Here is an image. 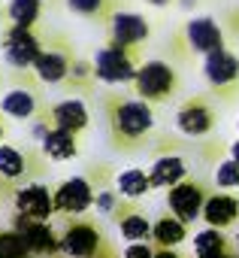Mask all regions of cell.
<instances>
[{
    "label": "cell",
    "mask_w": 239,
    "mask_h": 258,
    "mask_svg": "<svg viewBox=\"0 0 239 258\" xmlns=\"http://www.w3.org/2000/svg\"><path fill=\"white\" fill-rule=\"evenodd\" d=\"M236 246H239V237H236Z\"/></svg>",
    "instance_id": "d590c367"
},
{
    "label": "cell",
    "mask_w": 239,
    "mask_h": 258,
    "mask_svg": "<svg viewBox=\"0 0 239 258\" xmlns=\"http://www.w3.org/2000/svg\"><path fill=\"white\" fill-rule=\"evenodd\" d=\"M100 106L106 115L109 146L118 155H137L152 143L155 137V106L152 103H146L137 94H125V91H103Z\"/></svg>",
    "instance_id": "6da1fadb"
},
{
    "label": "cell",
    "mask_w": 239,
    "mask_h": 258,
    "mask_svg": "<svg viewBox=\"0 0 239 258\" xmlns=\"http://www.w3.org/2000/svg\"><path fill=\"white\" fill-rule=\"evenodd\" d=\"M158 246H149V243H131L125 249V258H155Z\"/></svg>",
    "instance_id": "83f0119b"
},
{
    "label": "cell",
    "mask_w": 239,
    "mask_h": 258,
    "mask_svg": "<svg viewBox=\"0 0 239 258\" xmlns=\"http://www.w3.org/2000/svg\"><path fill=\"white\" fill-rule=\"evenodd\" d=\"M61 252L70 258H118L112 243L106 240L100 222L85 219V216H76L67 222V228L61 234Z\"/></svg>",
    "instance_id": "5b68a950"
},
{
    "label": "cell",
    "mask_w": 239,
    "mask_h": 258,
    "mask_svg": "<svg viewBox=\"0 0 239 258\" xmlns=\"http://www.w3.org/2000/svg\"><path fill=\"white\" fill-rule=\"evenodd\" d=\"M7 137H10V115L0 109V143H7Z\"/></svg>",
    "instance_id": "f546056e"
},
{
    "label": "cell",
    "mask_w": 239,
    "mask_h": 258,
    "mask_svg": "<svg viewBox=\"0 0 239 258\" xmlns=\"http://www.w3.org/2000/svg\"><path fill=\"white\" fill-rule=\"evenodd\" d=\"M122 231L125 240L131 243H143V240H152V222L143 210V201H128V198H118L115 210L109 213Z\"/></svg>",
    "instance_id": "2e32d148"
},
{
    "label": "cell",
    "mask_w": 239,
    "mask_h": 258,
    "mask_svg": "<svg viewBox=\"0 0 239 258\" xmlns=\"http://www.w3.org/2000/svg\"><path fill=\"white\" fill-rule=\"evenodd\" d=\"M224 31H230L233 37H239V7L224 13Z\"/></svg>",
    "instance_id": "f1b7e54d"
},
{
    "label": "cell",
    "mask_w": 239,
    "mask_h": 258,
    "mask_svg": "<svg viewBox=\"0 0 239 258\" xmlns=\"http://www.w3.org/2000/svg\"><path fill=\"white\" fill-rule=\"evenodd\" d=\"M46 112H49V109H46ZM46 112L34 121V140L40 143V152H43L52 164L76 158V155H79L82 140H79V137H73V134H67V131H58V127H52V121H49V115H46Z\"/></svg>",
    "instance_id": "9a60e30c"
},
{
    "label": "cell",
    "mask_w": 239,
    "mask_h": 258,
    "mask_svg": "<svg viewBox=\"0 0 239 258\" xmlns=\"http://www.w3.org/2000/svg\"><path fill=\"white\" fill-rule=\"evenodd\" d=\"M203 79L209 85V94L227 106L239 103V55L227 46L212 52L203 61Z\"/></svg>",
    "instance_id": "9c48e42d"
},
{
    "label": "cell",
    "mask_w": 239,
    "mask_h": 258,
    "mask_svg": "<svg viewBox=\"0 0 239 258\" xmlns=\"http://www.w3.org/2000/svg\"><path fill=\"white\" fill-rule=\"evenodd\" d=\"M16 231L28 240V249L37 255H58L61 252V237L52 231L49 222H34V219L16 216Z\"/></svg>",
    "instance_id": "d6986e66"
},
{
    "label": "cell",
    "mask_w": 239,
    "mask_h": 258,
    "mask_svg": "<svg viewBox=\"0 0 239 258\" xmlns=\"http://www.w3.org/2000/svg\"><path fill=\"white\" fill-rule=\"evenodd\" d=\"M43 46H46L43 28H19V25L0 28V52H4L10 70H34Z\"/></svg>",
    "instance_id": "8992f818"
},
{
    "label": "cell",
    "mask_w": 239,
    "mask_h": 258,
    "mask_svg": "<svg viewBox=\"0 0 239 258\" xmlns=\"http://www.w3.org/2000/svg\"><path fill=\"white\" fill-rule=\"evenodd\" d=\"M106 43L112 46H122V49H146V43L152 40V22L143 16V13H134V10H118L106 28Z\"/></svg>",
    "instance_id": "8fae6325"
},
{
    "label": "cell",
    "mask_w": 239,
    "mask_h": 258,
    "mask_svg": "<svg viewBox=\"0 0 239 258\" xmlns=\"http://www.w3.org/2000/svg\"><path fill=\"white\" fill-rule=\"evenodd\" d=\"M46 115H49L52 127H58V131H67V134H73L79 140L88 134L91 112H88V106H85L82 97H64V100H58V103L49 106Z\"/></svg>",
    "instance_id": "e0dca14e"
},
{
    "label": "cell",
    "mask_w": 239,
    "mask_h": 258,
    "mask_svg": "<svg viewBox=\"0 0 239 258\" xmlns=\"http://www.w3.org/2000/svg\"><path fill=\"white\" fill-rule=\"evenodd\" d=\"M10 88L0 97V109L16 121H37L52 103L46 100L43 82L34 70H10L7 73Z\"/></svg>",
    "instance_id": "3957f363"
},
{
    "label": "cell",
    "mask_w": 239,
    "mask_h": 258,
    "mask_svg": "<svg viewBox=\"0 0 239 258\" xmlns=\"http://www.w3.org/2000/svg\"><path fill=\"white\" fill-rule=\"evenodd\" d=\"M64 7H67L73 16L106 28V22H109L118 10L128 7V0H64Z\"/></svg>",
    "instance_id": "7402d4cb"
},
{
    "label": "cell",
    "mask_w": 239,
    "mask_h": 258,
    "mask_svg": "<svg viewBox=\"0 0 239 258\" xmlns=\"http://www.w3.org/2000/svg\"><path fill=\"white\" fill-rule=\"evenodd\" d=\"M10 201L16 204V216L34 219V222H49L55 216V201H52V188L40 179H28L19 188L10 191Z\"/></svg>",
    "instance_id": "5bb4252c"
},
{
    "label": "cell",
    "mask_w": 239,
    "mask_h": 258,
    "mask_svg": "<svg viewBox=\"0 0 239 258\" xmlns=\"http://www.w3.org/2000/svg\"><path fill=\"white\" fill-rule=\"evenodd\" d=\"M215 182H218V188H239V164H236L233 158L218 161V167H215Z\"/></svg>",
    "instance_id": "4316f807"
},
{
    "label": "cell",
    "mask_w": 239,
    "mask_h": 258,
    "mask_svg": "<svg viewBox=\"0 0 239 258\" xmlns=\"http://www.w3.org/2000/svg\"><path fill=\"white\" fill-rule=\"evenodd\" d=\"M131 91L137 97H143L146 103H152V106H164L182 91V76L170 61L152 58V61H143V67L137 70V76L131 82Z\"/></svg>",
    "instance_id": "277c9868"
},
{
    "label": "cell",
    "mask_w": 239,
    "mask_h": 258,
    "mask_svg": "<svg viewBox=\"0 0 239 258\" xmlns=\"http://www.w3.org/2000/svg\"><path fill=\"white\" fill-rule=\"evenodd\" d=\"M97 70H94V61H88V58H76V64H73V70H70V76L61 82V88L67 91V94H94L97 91Z\"/></svg>",
    "instance_id": "603a6c76"
},
{
    "label": "cell",
    "mask_w": 239,
    "mask_h": 258,
    "mask_svg": "<svg viewBox=\"0 0 239 258\" xmlns=\"http://www.w3.org/2000/svg\"><path fill=\"white\" fill-rule=\"evenodd\" d=\"M7 25V7H0V28Z\"/></svg>",
    "instance_id": "836d02e7"
},
{
    "label": "cell",
    "mask_w": 239,
    "mask_h": 258,
    "mask_svg": "<svg viewBox=\"0 0 239 258\" xmlns=\"http://www.w3.org/2000/svg\"><path fill=\"white\" fill-rule=\"evenodd\" d=\"M155 258H179V255H176L173 249H158V252H155Z\"/></svg>",
    "instance_id": "1f68e13d"
},
{
    "label": "cell",
    "mask_w": 239,
    "mask_h": 258,
    "mask_svg": "<svg viewBox=\"0 0 239 258\" xmlns=\"http://www.w3.org/2000/svg\"><path fill=\"white\" fill-rule=\"evenodd\" d=\"M52 201H55L58 216L76 219V216H85L91 204H97V188L88 176H70L52 188Z\"/></svg>",
    "instance_id": "4fadbf2b"
},
{
    "label": "cell",
    "mask_w": 239,
    "mask_h": 258,
    "mask_svg": "<svg viewBox=\"0 0 239 258\" xmlns=\"http://www.w3.org/2000/svg\"><path fill=\"white\" fill-rule=\"evenodd\" d=\"M185 240H188V222L179 219L173 210L161 213L152 222V246H158V249H176Z\"/></svg>",
    "instance_id": "44dd1931"
},
{
    "label": "cell",
    "mask_w": 239,
    "mask_h": 258,
    "mask_svg": "<svg viewBox=\"0 0 239 258\" xmlns=\"http://www.w3.org/2000/svg\"><path fill=\"white\" fill-rule=\"evenodd\" d=\"M209 195H212L209 182L188 173L182 182H176L173 188H167V210H173L179 219H185L191 225V222H197L203 216V207H206Z\"/></svg>",
    "instance_id": "7c38bea8"
},
{
    "label": "cell",
    "mask_w": 239,
    "mask_h": 258,
    "mask_svg": "<svg viewBox=\"0 0 239 258\" xmlns=\"http://www.w3.org/2000/svg\"><path fill=\"white\" fill-rule=\"evenodd\" d=\"M46 13V0H7V25L40 28Z\"/></svg>",
    "instance_id": "cb8c5ba5"
},
{
    "label": "cell",
    "mask_w": 239,
    "mask_h": 258,
    "mask_svg": "<svg viewBox=\"0 0 239 258\" xmlns=\"http://www.w3.org/2000/svg\"><path fill=\"white\" fill-rule=\"evenodd\" d=\"M149 7H158V10H164V7H170V4H176V0H146Z\"/></svg>",
    "instance_id": "4dcf8cb0"
},
{
    "label": "cell",
    "mask_w": 239,
    "mask_h": 258,
    "mask_svg": "<svg viewBox=\"0 0 239 258\" xmlns=\"http://www.w3.org/2000/svg\"><path fill=\"white\" fill-rule=\"evenodd\" d=\"M200 219H203L209 228L227 231L230 225L239 222V198L230 195V191H224V188L212 191L209 201H206V207H203V216H200Z\"/></svg>",
    "instance_id": "ffe728a7"
},
{
    "label": "cell",
    "mask_w": 239,
    "mask_h": 258,
    "mask_svg": "<svg viewBox=\"0 0 239 258\" xmlns=\"http://www.w3.org/2000/svg\"><path fill=\"white\" fill-rule=\"evenodd\" d=\"M227 46V31L212 16H194L185 19L170 37H167V55L176 64H197L206 61L212 52Z\"/></svg>",
    "instance_id": "7a4b0ae2"
},
{
    "label": "cell",
    "mask_w": 239,
    "mask_h": 258,
    "mask_svg": "<svg viewBox=\"0 0 239 258\" xmlns=\"http://www.w3.org/2000/svg\"><path fill=\"white\" fill-rule=\"evenodd\" d=\"M230 252V240L221 228H206L194 237V255L197 258H224Z\"/></svg>",
    "instance_id": "484cf974"
},
{
    "label": "cell",
    "mask_w": 239,
    "mask_h": 258,
    "mask_svg": "<svg viewBox=\"0 0 239 258\" xmlns=\"http://www.w3.org/2000/svg\"><path fill=\"white\" fill-rule=\"evenodd\" d=\"M115 188H118V198H128V201H140L152 191V179H149V170H140V167H131V170H122L115 176Z\"/></svg>",
    "instance_id": "d4e9b609"
},
{
    "label": "cell",
    "mask_w": 239,
    "mask_h": 258,
    "mask_svg": "<svg viewBox=\"0 0 239 258\" xmlns=\"http://www.w3.org/2000/svg\"><path fill=\"white\" fill-rule=\"evenodd\" d=\"M91 61H94V70H97L100 82H106V85H131L146 58H143V49H122V46L103 43L94 52Z\"/></svg>",
    "instance_id": "30bf717a"
},
{
    "label": "cell",
    "mask_w": 239,
    "mask_h": 258,
    "mask_svg": "<svg viewBox=\"0 0 239 258\" xmlns=\"http://www.w3.org/2000/svg\"><path fill=\"white\" fill-rule=\"evenodd\" d=\"M76 58H79L76 46L64 31H46V46L34 64V73L40 76L43 85H61L70 76Z\"/></svg>",
    "instance_id": "52a82bcc"
},
{
    "label": "cell",
    "mask_w": 239,
    "mask_h": 258,
    "mask_svg": "<svg viewBox=\"0 0 239 258\" xmlns=\"http://www.w3.org/2000/svg\"><path fill=\"white\" fill-rule=\"evenodd\" d=\"M227 152H230V158L239 164V140H236V143H230V149H227Z\"/></svg>",
    "instance_id": "d6a6232c"
},
{
    "label": "cell",
    "mask_w": 239,
    "mask_h": 258,
    "mask_svg": "<svg viewBox=\"0 0 239 258\" xmlns=\"http://www.w3.org/2000/svg\"><path fill=\"white\" fill-rule=\"evenodd\" d=\"M0 88H4V73H0Z\"/></svg>",
    "instance_id": "e575fe53"
},
{
    "label": "cell",
    "mask_w": 239,
    "mask_h": 258,
    "mask_svg": "<svg viewBox=\"0 0 239 258\" xmlns=\"http://www.w3.org/2000/svg\"><path fill=\"white\" fill-rule=\"evenodd\" d=\"M218 100L209 91H197L191 97H185L176 109V127L179 134L191 137V140H209L218 127Z\"/></svg>",
    "instance_id": "ba28073f"
},
{
    "label": "cell",
    "mask_w": 239,
    "mask_h": 258,
    "mask_svg": "<svg viewBox=\"0 0 239 258\" xmlns=\"http://www.w3.org/2000/svg\"><path fill=\"white\" fill-rule=\"evenodd\" d=\"M185 176H188V161H185L179 152H170V149L155 152V161H152V167H149L152 191H167V188H173L176 182H182Z\"/></svg>",
    "instance_id": "ac0fdd59"
}]
</instances>
